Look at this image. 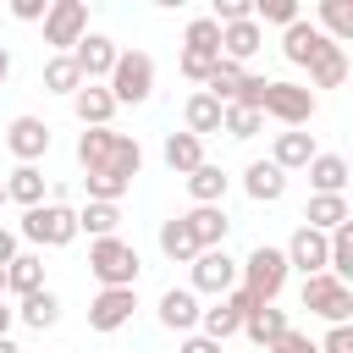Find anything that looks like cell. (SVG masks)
I'll use <instances>...</instances> for the list:
<instances>
[{
  "label": "cell",
  "mask_w": 353,
  "mask_h": 353,
  "mask_svg": "<svg viewBox=\"0 0 353 353\" xmlns=\"http://www.w3.org/2000/svg\"><path fill=\"white\" fill-rule=\"evenodd\" d=\"M77 165H83V171L121 176V182L132 188V176L143 171V149H138V138H127V132H110V127H83V138H77Z\"/></svg>",
  "instance_id": "6da1fadb"
},
{
  "label": "cell",
  "mask_w": 353,
  "mask_h": 353,
  "mask_svg": "<svg viewBox=\"0 0 353 353\" xmlns=\"http://www.w3.org/2000/svg\"><path fill=\"white\" fill-rule=\"evenodd\" d=\"M287 254L281 248H270V243H259L243 265H237V287L254 298V303H276L281 298V287H287Z\"/></svg>",
  "instance_id": "7a4b0ae2"
},
{
  "label": "cell",
  "mask_w": 353,
  "mask_h": 353,
  "mask_svg": "<svg viewBox=\"0 0 353 353\" xmlns=\"http://www.w3.org/2000/svg\"><path fill=\"white\" fill-rule=\"evenodd\" d=\"M88 270L99 287H138V248L121 243V237H94L88 243Z\"/></svg>",
  "instance_id": "3957f363"
},
{
  "label": "cell",
  "mask_w": 353,
  "mask_h": 353,
  "mask_svg": "<svg viewBox=\"0 0 353 353\" xmlns=\"http://www.w3.org/2000/svg\"><path fill=\"white\" fill-rule=\"evenodd\" d=\"M105 88H110L116 105H143L154 94V61L143 50H121L116 66H110V77H105Z\"/></svg>",
  "instance_id": "277c9868"
},
{
  "label": "cell",
  "mask_w": 353,
  "mask_h": 353,
  "mask_svg": "<svg viewBox=\"0 0 353 353\" xmlns=\"http://www.w3.org/2000/svg\"><path fill=\"white\" fill-rule=\"evenodd\" d=\"M17 232L33 248H66L77 237V210H66V204H33V210H22V226Z\"/></svg>",
  "instance_id": "5b68a950"
},
{
  "label": "cell",
  "mask_w": 353,
  "mask_h": 353,
  "mask_svg": "<svg viewBox=\"0 0 353 353\" xmlns=\"http://www.w3.org/2000/svg\"><path fill=\"white\" fill-rule=\"evenodd\" d=\"M303 309L309 314H320V320H331V325H347V314H353V287L347 281H336V276H303Z\"/></svg>",
  "instance_id": "8992f818"
},
{
  "label": "cell",
  "mask_w": 353,
  "mask_h": 353,
  "mask_svg": "<svg viewBox=\"0 0 353 353\" xmlns=\"http://www.w3.org/2000/svg\"><path fill=\"white\" fill-rule=\"evenodd\" d=\"M259 116H276L281 127H309L314 121V94L303 83H265Z\"/></svg>",
  "instance_id": "52a82bcc"
},
{
  "label": "cell",
  "mask_w": 353,
  "mask_h": 353,
  "mask_svg": "<svg viewBox=\"0 0 353 353\" xmlns=\"http://www.w3.org/2000/svg\"><path fill=\"white\" fill-rule=\"evenodd\" d=\"M88 33V6L83 0H50L44 11V44L55 55H72V44Z\"/></svg>",
  "instance_id": "ba28073f"
},
{
  "label": "cell",
  "mask_w": 353,
  "mask_h": 353,
  "mask_svg": "<svg viewBox=\"0 0 353 353\" xmlns=\"http://www.w3.org/2000/svg\"><path fill=\"white\" fill-rule=\"evenodd\" d=\"M188 270H193V292H215V298H226V292L237 287V259H232L226 248H204Z\"/></svg>",
  "instance_id": "9c48e42d"
},
{
  "label": "cell",
  "mask_w": 353,
  "mask_h": 353,
  "mask_svg": "<svg viewBox=\"0 0 353 353\" xmlns=\"http://www.w3.org/2000/svg\"><path fill=\"white\" fill-rule=\"evenodd\" d=\"M132 309H138V292L132 287H99L94 303H88V325L94 331H121L132 320Z\"/></svg>",
  "instance_id": "30bf717a"
},
{
  "label": "cell",
  "mask_w": 353,
  "mask_h": 353,
  "mask_svg": "<svg viewBox=\"0 0 353 353\" xmlns=\"http://www.w3.org/2000/svg\"><path fill=\"white\" fill-rule=\"evenodd\" d=\"M116 39H105V33H83L77 44H72V61H77V72H83V83H99V77H110V66H116Z\"/></svg>",
  "instance_id": "8fae6325"
},
{
  "label": "cell",
  "mask_w": 353,
  "mask_h": 353,
  "mask_svg": "<svg viewBox=\"0 0 353 353\" xmlns=\"http://www.w3.org/2000/svg\"><path fill=\"white\" fill-rule=\"evenodd\" d=\"M6 149L17 154V165H33V160L50 154V127H44L39 116H17V121L6 127Z\"/></svg>",
  "instance_id": "7c38bea8"
},
{
  "label": "cell",
  "mask_w": 353,
  "mask_h": 353,
  "mask_svg": "<svg viewBox=\"0 0 353 353\" xmlns=\"http://www.w3.org/2000/svg\"><path fill=\"white\" fill-rule=\"evenodd\" d=\"M314 154H320V149H314V132H303V127H287V132H276V143H270V165H276V171H303Z\"/></svg>",
  "instance_id": "4fadbf2b"
},
{
  "label": "cell",
  "mask_w": 353,
  "mask_h": 353,
  "mask_svg": "<svg viewBox=\"0 0 353 353\" xmlns=\"http://www.w3.org/2000/svg\"><path fill=\"white\" fill-rule=\"evenodd\" d=\"M182 221H188V232H193L199 254H204V248H226V232H232V221H226V210H221V204H193Z\"/></svg>",
  "instance_id": "5bb4252c"
},
{
  "label": "cell",
  "mask_w": 353,
  "mask_h": 353,
  "mask_svg": "<svg viewBox=\"0 0 353 353\" xmlns=\"http://www.w3.org/2000/svg\"><path fill=\"white\" fill-rule=\"evenodd\" d=\"M347 221H353V210H347L342 193H309V210H303V226H309V232L331 237V232L347 226Z\"/></svg>",
  "instance_id": "9a60e30c"
},
{
  "label": "cell",
  "mask_w": 353,
  "mask_h": 353,
  "mask_svg": "<svg viewBox=\"0 0 353 353\" xmlns=\"http://www.w3.org/2000/svg\"><path fill=\"white\" fill-rule=\"evenodd\" d=\"M160 325L188 336V331L199 325V292H193V287H165V292H160Z\"/></svg>",
  "instance_id": "2e32d148"
},
{
  "label": "cell",
  "mask_w": 353,
  "mask_h": 353,
  "mask_svg": "<svg viewBox=\"0 0 353 353\" xmlns=\"http://www.w3.org/2000/svg\"><path fill=\"white\" fill-rule=\"evenodd\" d=\"M72 116H77L83 127H110V116H116L110 88H105V83H83V88L72 94Z\"/></svg>",
  "instance_id": "e0dca14e"
},
{
  "label": "cell",
  "mask_w": 353,
  "mask_h": 353,
  "mask_svg": "<svg viewBox=\"0 0 353 353\" xmlns=\"http://www.w3.org/2000/svg\"><path fill=\"white\" fill-rule=\"evenodd\" d=\"M281 254H287V270H303V276H320V270H325V237L309 232V226H298Z\"/></svg>",
  "instance_id": "ac0fdd59"
},
{
  "label": "cell",
  "mask_w": 353,
  "mask_h": 353,
  "mask_svg": "<svg viewBox=\"0 0 353 353\" xmlns=\"http://www.w3.org/2000/svg\"><path fill=\"white\" fill-rule=\"evenodd\" d=\"M287 331H292V320H287V309H276V303H259V309L243 314V336L259 342V347H270V342L287 336Z\"/></svg>",
  "instance_id": "d6986e66"
},
{
  "label": "cell",
  "mask_w": 353,
  "mask_h": 353,
  "mask_svg": "<svg viewBox=\"0 0 353 353\" xmlns=\"http://www.w3.org/2000/svg\"><path fill=\"white\" fill-rule=\"evenodd\" d=\"M221 110H226V105H221V99H210L204 88H199V94H188V105H182V121H188V127H182V132H193V138L204 143L210 132H221Z\"/></svg>",
  "instance_id": "ffe728a7"
},
{
  "label": "cell",
  "mask_w": 353,
  "mask_h": 353,
  "mask_svg": "<svg viewBox=\"0 0 353 353\" xmlns=\"http://www.w3.org/2000/svg\"><path fill=\"white\" fill-rule=\"evenodd\" d=\"M243 193H248L254 204H276V199L287 193V171H276L270 160H254V165L243 171Z\"/></svg>",
  "instance_id": "44dd1931"
},
{
  "label": "cell",
  "mask_w": 353,
  "mask_h": 353,
  "mask_svg": "<svg viewBox=\"0 0 353 353\" xmlns=\"http://www.w3.org/2000/svg\"><path fill=\"white\" fill-rule=\"evenodd\" d=\"M259 44H265V33H259V22H254V17H248V22L221 28V61H232V66H243Z\"/></svg>",
  "instance_id": "7402d4cb"
},
{
  "label": "cell",
  "mask_w": 353,
  "mask_h": 353,
  "mask_svg": "<svg viewBox=\"0 0 353 353\" xmlns=\"http://www.w3.org/2000/svg\"><path fill=\"white\" fill-rule=\"evenodd\" d=\"M320 44H325V33H320L314 22H303V17H298L292 28H281V55H287L292 66H309Z\"/></svg>",
  "instance_id": "603a6c76"
},
{
  "label": "cell",
  "mask_w": 353,
  "mask_h": 353,
  "mask_svg": "<svg viewBox=\"0 0 353 353\" xmlns=\"http://www.w3.org/2000/svg\"><path fill=\"white\" fill-rule=\"evenodd\" d=\"M342 77H347V50L325 39V44L314 50V61H309V83H314V88H342Z\"/></svg>",
  "instance_id": "cb8c5ba5"
},
{
  "label": "cell",
  "mask_w": 353,
  "mask_h": 353,
  "mask_svg": "<svg viewBox=\"0 0 353 353\" xmlns=\"http://www.w3.org/2000/svg\"><path fill=\"white\" fill-rule=\"evenodd\" d=\"M160 254H165L171 265H193V259H199V243H193V232H188L182 215L160 221Z\"/></svg>",
  "instance_id": "d4e9b609"
},
{
  "label": "cell",
  "mask_w": 353,
  "mask_h": 353,
  "mask_svg": "<svg viewBox=\"0 0 353 353\" xmlns=\"http://www.w3.org/2000/svg\"><path fill=\"white\" fill-rule=\"evenodd\" d=\"M160 154H165V165H171L176 176H188V171L204 165V143H199L193 132H165V149H160Z\"/></svg>",
  "instance_id": "484cf974"
},
{
  "label": "cell",
  "mask_w": 353,
  "mask_h": 353,
  "mask_svg": "<svg viewBox=\"0 0 353 353\" xmlns=\"http://www.w3.org/2000/svg\"><path fill=\"white\" fill-rule=\"evenodd\" d=\"M182 182H188V193H193V204H221V199H226V188H232V176H226L221 165H210V160H204L199 171H188Z\"/></svg>",
  "instance_id": "4316f807"
},
{
  "label": "cell",
  "mask_w": 353,
  "mask_h": 353,
  "mask_svg": "<svg viewBox=\"0 0 353 353\" xmlns=\"http://www.w3.org/2000/svg\"><path fill=\"white\" fill-rule=\"evenodd\" d=\"M303 171H309V188L314 193H342L347 188V160L342 154H314Z\"/></svg>",
  "instance_id": "83f0119b"
},
{
  "label": "cell",
  "mask_w": 353,
  "mask_h": 353,
  "mask_svg": "<svg viewBox=\"0 0 353 353\" xmlns=\"http://www.w3.org/2000/svg\"><path fill=\"white\" fill-rule=\"evenodd\" d=\"M39 287H44V259H39V254H17V259L6 265V292L28 298V292H39Z\"/></svg>",
  "instance_id": "f1b7e54d"
},
{
  "label": "cell",
  "mask_w": 353,
  "mask_h": 353,
  "mask_svg": "<svg viewBox=\"0 0 353 353\" xmlns=\"http://www.w3.org/2000/svg\"><path fill=\"white\" fill-rule=\"evenodd\" d=\"M17 320H22V325H33V331H50V325L61 320V298H55L50 287H39V292H28V298H22Z\"/></svg>",
  "instance_id": "f546056e"
},
{
  "label": "cell",
  "mask_w": 353,
  "mask_h": 353,
  "mask_svg": "<svg viewBox=\"0 0 353 353\" xmlns=\"http://www.w3.org/2000/svg\"><path fill=\"white\" fill-rule=\"evenodd\" d=\"M314 11H320V33L331 44H347L353 39V0H320Z\"/></svg>",
  "instance_id": "4dcf8cb0"
},
{
  "label": "cell",
  "mask_w": 353,
  "mask_h": 353,
  "mask_svg": "<svg viewBox=\"0 0 353 353\" xmlns=\"http://www.w3.org/2000/svg\"><path fill=\"white\" fill-rule=\"evenodd\" d=\"M6 199H17L22 210L44 204V171H39V165H17V171L6 176Z\"/></svg>",
  "instance_id": "1f68e13d"
},
{
  "label": "cell",
  "mask_w": 353,
  "mask_h": 353,
  "mask_svg": "<svg viewBox=\"0 0 353 353\" xmlns=\"http://www.w3.org/2000/svg\"><path fill=\"white\" fill-rule=\"evenodd\" d=\"M199 336H210V342H226V336H237L243 331V314L226 303V298H215V309H199Z\"/></svg>",
  "instance_id": "d6a6232c"
},
{
  "label": "cell",
  "mask_w": 353,
  "mask_h": 353,
  "mask_svg": "<svg viewBox=\"0 0 353 353\" xmlns=\"http://www.w3.org/2000/svg\"><path fill=\"white\" fill-rule=\"evenodd\" d=\"M83 88V72L72 55H50L44 61V94H77Z\"/></svg>",
  "instance_id": "836d02e7"
},
{
  "label": "cell",
  "mask_w": 353,
  "mask_h": 353,
  "mask_svg": "<svg viewBox=\"0 0 353 353\" xmlns=\"http://www.w3.org/2000/svg\"><path fill=\"white\" fill-rule=\"evenodd\" d=\"M182 50H188V55H215V61H221V28H215L210 17H193L188 33H182Z\"/></svg>",
  "instance_id": "e575fe53"
},
{
  "label": "cell",
  "mask_w": 353,
  "mask_h": 353,
  "mask_svg": "<svg viewBox=\"0 0 353 353\" xmlns=\"http://www.w3.org/2000/svg\"><path fill=\"white\" fill-rule=\"evenodd\" d=\"M116 226H121L116 204H83L77 210V232H88V237H116Z\"/></svg>",
  "instance_id": "d590c367"
},
{
  "label": "cell",
  "mask_w": 353,
  "mask_h": 353,
  "mask_svg": "<svg viewBox=\"0 0 353 353\" xmlns=\"http://www.w3.org/2000/svg\"><path fill=\"white\" fill-rule=\"evenodd\" d=\"M243 77H248L243 66H232V61H215V72H210L204 94H210V99H221V105H232V94H237V83H243Z\"/></svg>",
  "instance_id": "8d00e7d4"
},
{
  "label": "cell",
  "mask_w": 353,
  "mask_h": 353,
  "mask_svg": "<svg viewBox=\"0 0 353 353\" xmlns=\"http://www.w3.org/2000/svg\"><path fill=\"white\" fill-rule=\"evenodd\" d=\"M259 127H265L259 110H243V105H226L221 110V132H232V138H259Z\"/></svg>",
  "instance_id": "74e56055"
},
{
  "label": "cell",
  "mask_w": 353,
  "mask_h": 353,
  "mask_svg": "<svg viewBox=\"0 0 353 353\" xmlns=\"http://www.w3.org/2000/svg\"><path fill=\"white\" fill-rule=\"evenodd\" d=\"M254 22H281V28H292V22H298V0H254Z\"/></svg>",
  "instance_id": "f35d334b"
},
{
  "label": "cell",
  "mask_w": 353,
  "mask_h": 353,
  "mask_svg": "<svg viewBox=\"0 0 353 353\" xmlns=\"http://www.w3.org/2000/svg\"><path fill=\"white\" fill-rule=\"evenodd\" d=\"M176 66H182V77H188V83H210L215 55H188V50H182V61H176Z\"/></svg>",
  "instance_id": "ab89813d"
},
{
  "label": "cell",
  "mask_w": 353,
  "mask_h": 353,
  "mask_svg": "<svg viewBox=\"0 0 353 353\" xmlns=\"http://www.w3.org/2000/svg\"><path fill=\"white\" fill-rule=\"evenodd\" d=\"M265 83H270V77H243V83H237V94H232V105H243V110H259V99H265Z\"/></svg>",
  "instance_id": "60d3db41"
},
{
  "label": "cell",
  "mask_w": 353,
  "mask_h": 353,
  "mask_svg": "<svg viewBox=\"0 0 353 353\" xmlns=\"http://www.w3.org/2000/svg\"><path fill=\"white\" fill-rule=\"evenodd\" d=\"M320 353H353V325H331L325 342H314Z\"/></svg>",
  "instance_id": "b9f144b4"
},
{
  "label": "cell",
  "mask_w": 353,
  "mask_h": 353,
  "mask_svg": "<svg viewBox=\"0 0 353 353\" xmlns=\"http://www.w3.org/2000/svg\"><path fill=\"white\" fill-rule=\"evenodd\" d=\"M270 353H320V347H314L303 331H287V336H276V342H270Z\"/></svg>",
  "instance_id": "7bdbcfd3"
},
{
  "label": "cell",
  "mask_w": 353,
  "mask_h": 353,
  "mask_svg": "<svg viewBox=\"0 0 353 353\" xmlns=\"http://www.w3.org/2000/svg\"><path fill=\"white\" fill-rule=\"evenodd\" d=\"M44 11H50V0H11L17 22H44Z\"/></svg>",
  "instance_id": "ee69618b"
},
{
  "label": "cell",
  "mask_w": 353,
  "mask_h": 353,
  "mask_svg": "<svg viewBox=\"0 0 353 353\" xmlns=\"http://www.w3.org/2000/svg\"><path fill=\"white\" fill-rule=\"evenodd\" d=\"M176 353H221V342H210V336H199V331H188Z\"/></svg>",
  "instance_id": "f6af8a7d"
},
{
  "label": "cell",
  "mask_w": 353,
  "mask_h": 353,
  "mask_svg": "<svg viewBox=\"0 0 353 353\" xmlns=\"http://www.w3.org/2000/svg\"><path fill=\"white\" fill-rule=\"evenodd\" d=\"M11 259H17V232H6V226H0V270H6Z\"/></svg>",
  "instance_id": "bcb514c9"
},
{
  "label": "cell",
  "mask_w": 353,
  "mask_h": 353,
  "mask_svg": "<svg viewBox=\"0 0 353 353\" xmlns=\"http://www.w3.org/2000/svg\"><path fill=\"white\" fill-rule=\"evenodd\" d=\"M11 320H17V309H6V298H0V336H11Z\"/></svg>",
  "instance_id": "7dc6e473"
},
{
  "label": "cell",
  "mask_w": 353,
  "mask_h": 353,
  "mask_svg": "<svg viewBox=\"0 0 353 353\" xmlns=\"http://www.w3.org/2000/svg\"><path fill=\"white\" fill-rule=\"evenodd\" d=\"M6 77H11V50L0 44V83H6Z\"/></svg>",
  "instance_id": "c3c4849f"
},
{
  "label": "cell",
  "mask_w": 353,
  "mask_h": 353,
  "mask_svg": "<svg viewBox=\"0 0 353 353\" xmlns=\"http://www.w3.org/2000/svg\"><path fill=\"white\" fill-rule=\"evenodd\" d=\"M0 353H22V347H17V342H11V336H0Z\"/></svg>",
  "instance_id": "681fc988"
},
{
  "label": "cell",
  "mask_w": 353,
  "mask_h": 353,
  "mask_svg": "<svg viewBox=\"0 0 353 353\" xmlns=\"http://www.w3.org/2000/svg\"><path fill=\"white\" fill-rule=\"evenodd\" d=\"M0 298H6V270H0Z\"/></svg>",
  "instance_id": "f907efd6"
},
{
  "label": "cell",
  "mask_w": 353,
  "mask_h": 353,
  "mask_svg": "<svg viewBox=\"0 0 353 353\" xmlns=\"http://www.w3.org/2000/svg\"><path fill=\"white\" fill-rule=\"evenodd\" d=\"M0 204H6V182H0Z\"/></svg>",
  "instance_id": "816d5d0a"
}]
</instances>
